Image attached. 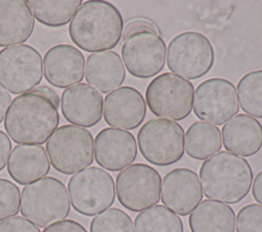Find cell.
Listing matches in <instances>:
<instances>
[{"instance_id": "cell-1", "label": "cell", "mask_w": 262, "mask_h": 232, "mask_svg": "<svg viewBox=\"0 0 262 232\" xmlns=\"http://www.w3.org/2000/svg\"><path fill=\"white\" fill-rule=\"evenodd\" d=\"M123 27L121 12L114 4L89 0L72 17L69 35L76 46L94 53L115 48L123 36Z\"/></svg>"}, {"instance_id": "cell-2", "label": "cell", "mask_w": 262, "mask_h": 232, "mask_svg": "<svg viewBox=\"0 0 262 232\" xmlns=\"http://www.w3.org/2000/svg\"><path fill=\"white\" fill-rule=\"evenodd\" d=\"M58 124V108L47 97L33 91L13 98L4 118L7 136L17 144L42 145Z\"/></svg>"}, {"instance_id": "cell-3", "label": "cell", "mask_w": 262, "mask_h": 232, "mask_svg": "<svg viewBox=\"0 0 262 232\" xmlns=\"http://www.w3.org/2000/svg\"><path fill=\"white\" fill-rule=\"evenodd\" d=\"M200 178L205 195L223 203H237L249 193L253 171L247 159L228 151H218L201 166Z\"/></svg>"}, {"instance_id": "cell-4", "label": "cell", "mask_w": 262, "mask_h": 232, "mask_svg": "<svg viewBox=\"0 0 262 232\" xmlns=\"http://www.w3.org/2000/svg\"><path fill=\"white\" fill-rule=\"evenodd\" d=\"M71 203L66 185L54 177H43L26 185L20 193L19 211L34 225L46 228L63 221Z\"/></svg>"}, {"instance_id": "cell-5", "label": "cell", "mask_w": 262, "mask_h": 232, "mask_svg": "<svg viewBox=\"0 0 262 232\" xmlns=\"http://www.w3.org/2000/svg\"><path fill=\"white\" fill-rule=\"evenodd\" d=\"M46 152L57 172L74 175L93 163V136L83 127L75 125L57 127L47 140Z\"/></svg>"}, {"instance_id": "cell-6", "label": "cell", "mask_w": 262, "mask_h": 232, "mask_svg": "<svg viewBox=\"0 0 262 232\" xmlns=\"http://www.w3.org/2000/svg\"><path fill=\"white\" fill-rule=\"evenodd\" d=\"M141 155L151 165L166 167L180 160L184 154V131L170 120H148L137 133Z\"/></svg>"}, {"instance_id": "cell-7", "label": "cell", "mask_w": 262, "mask_h": 232, "mask_svg": "<svg viewBox=\"0 0 262 232\" xmlns=\"http://www.w3.org/2000/svg\"><path fill=\"white\" fill-rule=\"evenodd\" d=\"M166 59L169 71L183 79L196 80L210 72L214 64V48L199 32L176 35L168 44Z\"/></svg>"}, {"instance_id": "cell-8", "label": "cell", "mask_w": 262, "mask_h": 232, "mask_svg": "<svg viewBox=\"0 0 262 232\" xmlns=\"http://www.w3.org/2000/svg\"><path fill=\"white\" fill-rule=\"evenodd\" d=\"M68 191L74 210L87 217L103 212L113 205L116 198L112 175L98 167H89L74 174L68 182Z\"/></svg>"}, {"instance_id": "cell-9", "label": "cell", "mask_w": 262, "mask_h": 232, "mask_svg": "<svg viewBox=\"0 0 262 232\" xmlns=\"http://www.w3.org/2000/svg\"><path fill=\"white\" fill-rule=\"evenodd\" d=\"M193 92V86L188 80L172 73H163L146 87L145 102L156 117L181 121L192 109Z\"/></svg>"}, {"instance_id": "cell-10", "label": "cell", "mask_w": 262, "mask_h": 232, "mask_svg": "<svg viewBox=\"0 0 262 232\" xmlns=\"http://www.w3.org/2000/svg\"><path fill=\"white\" fill-rule=\"evenodd\" d=\"M43 77V60L37 49L20 44L0 50V84L12 94L32 91Z\"/></svg>"}, {"instance_id": "cell-11", "label": "cell", "mask_w": 262, "mask_h": 232, "mask_svg": "<svg viewBox=\"0 0 262 232\" xmlns=\"http://www.w3.org/2000/svg\"><path fill=\"white\" fill-rule=\"evenodd\" d=\"M162 178L152 167L137 163L123 169L116 177L119 202L131 212H142L160 200Z\"/></svg>"}, {"instance_id": "cell-12", "label": "cell", "mask_w": 262, "mask_h": 232, "mask_svg": "<svg viewBox=\"0 0 262 232\" xmlns=\"http://www.w3.org/2000/svg\"><path fill=\"white\" fill-rule=\"evenodd\" d=\"M121 55L130 75L138 79H148L163 69L166 44L158 32H133L123 39Z\"/></svg>"}, {"instance_id": "cell-13", "label": "cell", "mask_w": 262, "mask_h": 232, "mask_svg": "<svg viewBox=\"0 0 262 232\" xmlns=\"http://www.w3.org/2000/svg\"><path fill=\"white\" fill-rule=\"evenodd\" d=\"M238 109L236 89L230 81L211 78L196 87L193 94V113L198 119L219 126L236 115Z\"/></svg>"}, {"instance_id": "cell-14", "label": "cell", "mask_w": 262, "mask_h": 232, "mask_svg": "<svg viewBox=\"0 0 262 232\" xmlns=\"http://www.w3.org/2000/svg\"><path fill=\"white\" fill-rule=\"evenodd\" d=\"M202 199L203 190L194 171L176 168L165 175L161 186V200L164 206L176 215L187 216Z\"/></svg>"}, {"instance_id": "cell-15", "label": "cell", "mask_w": 262, "mask_h": 232, "mask_svg": "<svg viewBox=\"0 0 262 232\" xmlns=\"http://www.w3.org/2000/svg\"><path fill=\"white\" fill-rule=\"evenodd\" d=\"M137 156V143L132 133L104 128L94 139L95 161L102 169L111 172L122 171L130 166Z\"/></svg>"}, {"instance_id": "cell-16", "label": "cell", "mask_w": 262, "mask_h": 232, "mask_svg": "<svg viewBox=\"0 0 262 232\" xmlns=\"http://www.w3.org/2000/svg\"><path fill=\"white\" fill-rule=\"evenodd\" d=\"M146 115V102L142 94L130 86L119 87L108 93L103 102L104 122L125 131L138 128Z\"/></svg>"}, {"instance_id": "cell-17", "label": "cell", "mask_w": 262, "mask_h": 232, "mask_svg": "<svg viewBox=\"0 0 262 232\" xmlns=\"http://www.w3.org/2000/svg\"><path fill=\"white\" fill-rule=\"evenodd\" d=\"M84 72V55L72 45L57 44L44 54V77L53 87L62 89L77 85L83 80Z\"/></svg>"}, {"instance_id": "cell-18", "label": "cell", "mask_w": 262, "mask_h": 232, "mask_svg": "<svg viewBox=\"0 0 262 232\" xmlns=\"http://www.w3.org/2000/svg\"><path fill=\"white\" fill-rule=\"evenodd\" d=\"M102 95L86 83L67 88L61 93L60 109L63 118L79 127H93L102 117Z\"/></svg>"}, {"instance_id": "cell-19", "label": "cell", "mask_w": 262, "mask_h": 232, "mask_svg": "<svg viewBox=\"0 0 262 232\" xmlns=\"http://www.w3.org/2000/svg\"><path fill=\"white\" fill-rule=\"evenodd\" d=\"M226 150L239 156H252L262 148V125L248 114L239 113L225 123L221 130Z\"/></svg>"}, {"instance_id": "cell-20", "label": "cell", "mask_w": 262, "mask_h": 232, "mask_svg": "<svg viewBox=\"0 0 262 232\" xmlns=\"http://www.w3.org/2000/svg\"><path fill=\"white\" fill-rule=\"evenodd\" d=\"M50 164L42 145L18 144L10 152L7 173L19 185H28L49 173Z\"/></svg>"}, {"instance_id": "cell-21", "label": "cell", "mask_w": 262, "mask_h": 232, "mask_svg": "<svg viewBox=\"0 0 262 232\" xmlns=\"http://www.w3.org/2000/svg\"><path fill=\"white\" fill-rule=\"evenodd\" d=\"M35 28L34 16L24 0H0V47L26 42Z\"/></svg>"}, {"instance_id": "cell-22", "label": "cell", "mask_w": 262, "mask_h": 232, "mask_svg": "<svg viewBox=\"0 0 262 232\" xmlns=\"http://www.w3.org/2000/svg\"><path fill=\"white\" fill-rule=\"evenodd\" d=\"M126 71L117 52L107 50L88 55L85 79L92 88L101 93H111L124 83Z\"/></svg>"}, {"instance_id": "cell-23", "label": "cell", "mask_w": 262, "mask_h": 232, "mask_svg": "<svg viewBox=\"0 0 262 232\" xmlns=\"http://www.w3.org/2000/svg\"><path fill=\"white\" fill-rule=\"evenodd\" d=\"M191 232H234L235 214L226 203L205 199L189 215Z\"/></svg>"}, {"instance_id": "cell-24", "label": "cell", "mask_w": 262, "mask_h": 232, "mask_svg": "<svg viewBox=\"0 0 262 232\" xmlns=\"http://www.w3.org/2000/svg\"><path fill=\"white\" fill-rule=\"evenodd\" d=\"M185 151L193 159L204 160L217 153L222 146L219 128L206 122H194L185 133Z\"/></svg>"}, {"instance_id": "cell-25", "label": "cell", "mask_w": 262, "mask_h": 232, "mask_svg": "<svg viewBox=\"0 0 262 232\" xmlns=\"http://www.w3.org/2000/svg\"><path fill=\"white\" fill-rule=\"evenodd\" d=\"M33 16L50 28H58L71 21L82 5V0H28L26 1Z\"/></svg>"}, {"instance_id": "cell-26", "label": "cell", "mask_w": 262, "mask_h": 232, "mask_svg": "<svg viewBox=\"0 0 262 232\" xmlns=\"http://www.w3.org/2000/svg\"><path fill=\"white\" fill-rule=\"evenodd\" d=\"M182 220L164 205L156 204L140 212L134 220L133 232H183Z\"/></svg>"}, {"instance_id": "cell-27", "label": "cell", "mask_w": 262, "mask_h": 232, "mask_svg": "<svg viewBox=\"0 0 262 232\" xmlns=\"http://www.w3.org/2000/svg\"><path fill=\"white\" fill-rule=\"evenodd\" d=\"M236 91L242 110L250 117L262 119V69L244 75L236 85Z\"/></svg>"}, {"instance_id": "cell-28", "label": "cell", "mask_w": 262, "mask_h": 232, "mask_svg": "<svg viewBox=\"0 0 262 232\" xmlns=\"http://www.w3.org/2000/svg\"><path fill=\"white\" fill-rule=\"evenodd\" d=\"M90 232H133V223L127 213L118 207H111L92 219Z\"/></svg>"}, {"instance_id": "cell-29", "label": "cell", "mask_w": 262, "mask_h": 232, "mask_svg": "<svg viewBox=\"0 0 262 232\" xmlns=\"http://www.w3.org/2000/svg\"><path fill=\"white\" fill-rule=\"evenodd\" d=\"M20 192L11 181L0 178V221L17 215L19 211Z\"/></svg>"}, {"instance_id": "cell-30", "label": "cell", "mask_w": 262, "mask_h": 232, "mask_svg": "<svg viewBox=\"0 0 262 232\" xmlns=\"http://www.w3.org/2000/svg\"><path fill=\"white\" fill-rule=\"evenodd\" d=\"M236 232H262V205L249 203L238 211Z\"/></svg>"}, {"instance_id": "cell-31", "label": "cell", "mask_w": 262, "mask_h": 232, "mask_svg": "<svg viewBox=\"0 0 262 232\" xmlns=\"http://www.w3.org/2000/svg\"><path fill=\"white\" fill-rule=\"evenodd\" d=\"M0 232H40V230L24 217L15 216L0 222Z\"/></svg>"}, {"instance_id": "cell-32", "label": "cell", "mask_w": 262, "mask_h": 232, "mask_svg": "<svg viewBox=\"0 0 262 232\" xmlns=\"http://www.w3.org/2000/svg\"><path fill=\"white\" fill-rule=\"evenodd\" d=\"M42 232H87V230L74 220H63L46 227Z\"/></svg>"}, {"instance_id": "cell-33", "label": "cell", "mask_w": 262, "mask_h": 232, "mask_svg": "<svg viewBox=\"0 0 262 232\" xmlns=\"http://www.w3.org/2000/svg\"><path fill=\"white\" fill-rule=\"evenodd\" d=\"M142 30H150V31H155L158 32V28L148 20L145 19H135V20H131L123 30V36L122 38H126L128 35H130L133 32H138V31H142Z\"/></svg>"}, {"instance_id": "cell-34", "label": "cell", "mask_w": 262, "mask_h": 232, "mask_svg": "<svg viewBox=\"0 0 262 232\" xmlns=\"http://www.w3.org/2000/svg\"><path fill=\"white\" fill-rule=\"evenodd\" d=\"M11 141L7 134L0 130V171H2L8 160V155L11 150Z\"/></svg>"}, {"instance_id": "cell-35", "label": "cell", "mask_w": 262, "mask_h": 232, "mask_svg": "<svg viewBox=\"0 0 262 232\" xmlns=\"http://www.w3.org/2000/svg\"><path fill=\"white\" fill-rule=\"evenodd\" d=\"M33 92L35 93H39V94H42L44 95L45 97H47L55 106L56 108H58L59 104H60V101H59V97L57 95V93L51 89L50 87H47L45 85H42V86H39V87H36L32 90Z\"/></svg>"}, {"instance_id": "cell-36", "label": "cell", "mask_w": 262, "mask_h": 232, "mask_svg": "<svg viewBox=\"0 0 262 232\" xmlns=\"http://www.w3.org/2000/svg\"><path fill=\"white\" fill-rule=\"evenodd\" d=\"M11 102V96L8 91L0 84V123L4 120L7 109Z\"/></svg>"}, {"instance_id": "cell-37", "label": "cell", "mask_w": 262, "mask_h": 232, "mask_svg": "<svg viewBox=\"0 0 262 232\" xmlns=\"http://www.w3.org/2000/svg\"><path fill=\"white\" fill-rule=\"evenodd\" d=\"M252 195L254 199L262 205V171H260L254 178L252 186Z\"/></svg>"}]
</instances>
